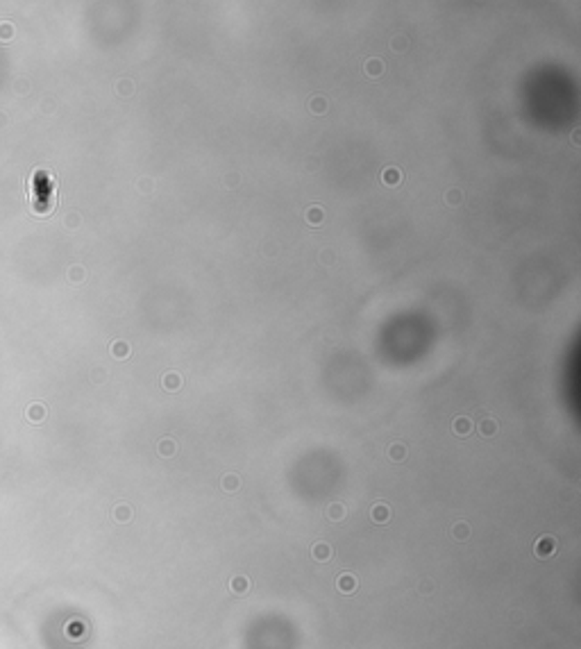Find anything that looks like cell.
<instances>
[{
  "label": "cell",
  "mask_w": 581,
  "mask_h": 649,
  "mask_svg": "<svg viewBox=\"0 0 581 649\" xmlns=\"http://www.w3.org/2000/svg\"><path fill=\"white\" fill-rule=\"evenodd\" d=\"M309 216H311V220H313V223H318V220L323 218V214H320V209H318V207H313V209L309 211V214H307V218H309Z\"/></svg>",
  "instance_id": "cell-17"
},
{
  "label": "cell",
  "mask_w": 581,
  "mask_h": 649,
  "mask_svg": "<svg viewBox=\"0 0 581 649\" xmlns=\"http://www.w3.org/2000/svg\"><path fill=\"white\" fill-rule=\"evenodd\" d=\"M164 386H166L168 391H175V388L179 386V377L175 375V372H171V375H166V377H164Z\"/></svg>",
  "instance_id": "cell-14"
},
{
  "label": "cell",
  "mask_w": 581,
  "mask_h": 649,
  "mask_svg": "<svg viewBox=\"0 0 581 649\" xmlns=\"http://www.w3.org/2000/svg\"><path fill=\"white\" fill-rule=\"evenodd\" d=\"M366 73L368 75H382L384 73V61H379V59H370L366 64Z\"/></svg>",
  "instance_id": "cell-10"
},
{
  "label": "cell",
  "mask_w": 581,
  "mask_h": 649,
  "mask_svg": "<svg viewBox=\"0 0 581 649\" xmlns=\"http://www.w3.org/2000/svg\"><path fill=\"white\" fill-rule=\"evenodd\" d=\"M238 483H241V481H238L236 474H227V477L223 479V488H225L227 493H232V490H236V488H238Z\"/></svg>",
  "instance_id": "cell-13"
},
{
  "label": "cell",
  "mask_w": 581,
  "mask_h": 649,
  "mask_svg": "<svg viewBox=\"0 0 581 649\" xmlns=\"http://www.w3.org/2000/svg\"><path fill=\"white\" fill-rule=\"evenodd\" d=\"M336 586H339V590L343 592V595H352L356 590V577L354 574H341L339 577V581H336Z\"/></svg>",
  "instance_id": "cell-2"
},
{
  "label": "cell",
  "mask_w": 581,
  "mask_h": 649,
  "mask_svg": "<svg viewBox=\"0 0 581 649\" xmlns=\"http://www.w3.org/2000/svg\"><path fill=\"white\" fill-rule=\"evenodd\" d=\"M327 518H329V520H343V518H345V506L332 504L327 509Z\"/></svg>",
  "instance_id": "cell-11"
},
{
  "label": "cell",
  "mask_w": 581,
  "mask_h": 649,
  "mask_svg": "<svg viewBox=\"0 0 581 649\" xmlns=\"http://www.w3.org/2000/svg\"><path fill=\"white\" fill-rule=\"evenodd\" d=\"M388 456H391L393 461H402L404 456H407V447L400 445V443H395V445L388 447Z\"/></svg>",
  "instance_id": "cell-9"
},
{
  "label": "cell",
  "mask_w": 581,
  "mask_h": 649,
  "mask_svg": "<svg viewBox=\"0 0 581 649\" xmlns=\"http://www.w3.org/2000/svg\"><path fill=\"white\" fill-rule=\"evenodd\" d=\"M452 429L457 431L459 436H468L470 429H472V422H470L468 418H457L454 420V424H452Z\"/></svg>",
  "instance_id": "cell-6"
},
{
  "label": "cell",
  "mask_w": 581,
  "mask_h": 649,
  "mask_svg": "<svg viewBox=\"0 0 581 649\" xmlns=\"http://www.w3.org/2000/svg\"><path fill=\"white\" fill-rule=\"evenodd\" d=\"M129 518H132V511H129V506H118V509H116V520L125 522V520H129Z\"/></svg>",
  "instance_id": "cell-16"
},
{
  "label": "cell",
  "mask_w": 581,
  "mask_h": 649,
  "mask_svg": "<svg viewBox=\"0 0 581 649\" xmlns=\"http://www.w3.org/2000/svg\"><path fill=\"white\" fill-rule=\"evenodd\" d=\"M479 431L488 438V436H493L497 431V422L493 418H486V420H481V424H479Z\"/></svg>",
  "instance_id": "cell-7"
},
{
  "label": "cell",
  "mask_w": 581,
  "mask_h": 649,
  "mask_svg": "<svg viewBox=\"0 0 581 649\" xmlns=\"http://www.w3.org/2000/svg\"><path fill=\"white\" fill-rule=\"evenodd\" d=\"M311 556L316 558L318 563H323V561H329L332 558V547H329L327 542H316L311 547Z\"/></svg>",
  "instance_id": "cell-3"
},
{
  "label": "cell",
  "mask_w": 581,
  "mask_h": 649,
  "mask_svg": "<svg viewBox=\"0 0 581 649\" xmlns=\"http://www.w3.org/2000/svg\"><path fill=\"white\" fill-rule=\"evenodd\" d=\"M391 518V511H388L386 504H375L372 506V520L375 522H388Z\"/></svg>",
  "instance_id": "cell-5"
},
{
  "label": "cell",
  "mask_w": 581,
  "mask_h": 649,
  "mask_svg": "<svg viewBox=\"0 0 581 649\" xmlns=\"http://www.w3.org/2000/svg\"><path fill=\"white\" fill-rule=\"evenodd\" d=\"M382 179L386 184H398V182H402V173L395 171V168H386V171H384V175H382Z\"/></svg>",
  "instance_id": "cell-8"
},
{
  "label": "cell",
  "mask_w": 581,
  "mask_h": 649,
  "mask_svg": "<svg viewBox=\"0 0 581 649\" xmlns=\"http://www.w3.org/2000/svg\"><path fill=\"white\" fill-rule=\"evenodd\" d=\"M452 536H454V538H461V540H465V538L470 536L468 525H465V522H459V525H454V527H452Z\"/></svg>",
  "instance_id": "cell-12"
},
{
  "label": "cell",
  "mask_w": 581,
  "mask_h": 649,
  "mask_svg": "<svg viewBox=\"0 0 581 649\" xmlns=\"http://www.w3.org/2000/svg\"><path fill=\"white\" fill-rule=\"evenodd\" d=\"M556 554V538L554 536H543L536 540V556L538 558H549Z\"/></svg>",
  "instance_id": "cell-1"
},
{
  "label": "cell",
  "mask_w": 581,
  "mask_h": 649,
  "mask_svg": "<svg viewBox=\"0 0 581 649\" xmlns=\"http://www.w3.org/2000/svg\"><path fill=\"white\" fill-rule=\"evenodd\" d=\"M459 200H461L459 191H450V193H447V202H459Z\"/></svg>",
  "instance_id": "cell-18"
},
{
  "label": "cell",
  "mask_w": 581,
  "mask_h": 649,
  "mask_svg": "<svg viewBox=\"0 0 581 649\" xmlns=\"http://www.w3.org/2000/svg\"><path fill=\"white\" fill-rule=\"evenodd\" d=\"M159 452H162L164 456H171L173 452H175V443H173L171 438H166V440H162L159 443Z\"/></svg>",
  "instance_id": "cell-15"
},
{
  "label": "cell",
  "mask_w": 581,
  "mask_h": 649,
  "mask_svg": "<svg viewBox=\"0 0 581 649\" xmlns=\"http://www.w3.org/2000/svg\"><path fill=\"white\" fill-rule=\"evenodd\" d=\"M230 588H232V592H238V595L248 592V590H250V581H248V577H234V579L230 581Z\"/></svg>",
  "instance_id": "cell-4"
}]
</instances>
